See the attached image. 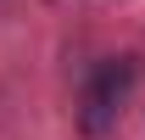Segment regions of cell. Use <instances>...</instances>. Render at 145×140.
<instances>
[{
  "label": "cell",
  "mask_w": 145,
  "mask_h": 140,
  "mask_svg": "<svg viewBox=\"0 0 145 140\" xmlns=\"http://www.w3.org/2000/svg\"><path fill=\"white\" fill-rule=\"evenodd\" d=\"M134 84H140V62H134V56L95 62L89 79H84V95H78V129H84V135H112Z\"/></svg>",
  "instance_id": "cell-1"
}]
</instances>
